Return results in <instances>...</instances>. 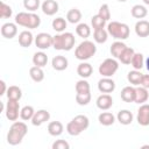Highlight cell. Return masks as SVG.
<instances>
[{
	"mask_svg": "<svg viewBox=\"0 0 149 149\" xmlns=\"http://www.w3.org/2000/svg\"><path fill=\"white\" fill-rule=\"evenodd\" d=\"M28 133V127L22 121H14L9 127L7 134V143L10 146H17L22 142L23 137Z\"/></svg>",
	"mask_w": 149,
	"mask_h": 149,
	"instance_id": "obj_1",
	"label": "cell"
},
{
	"mask_svg": "<svg viewBox=\"0 0 149 149\" xmlns=\"http://www.w3.org/2000/svg\"><path fill=\"white\" fill-rule=\"evenodd\" d=\"M15 23L28 29H35L41 24V17L34 12H20L15 15Z\"/></svg>",
	"mask_w": 149,
	"mask_h": 149,
	"instance_id": "obj_2",
	"label": "cell"
},
{
	"mask_svg": "<svg viewBox=\"0 0 149 149\" xmlns=\"http://www.w3.org/2000/svg\"><path fill=\"white\" fill-rule=\"evenodd\" d=\"M90 126V120L86 115L79 114L76 115L68 125H66V132L71 136H78L80 135L84 130H86Z\"/></svg>",
	"mask_w": 149,
	"mask_h": 149,
	"instance_id": "obj_3",
	"label": "cell"
},
{
	"mask_svg": "<svg viewBox=\"0 0 149 149\" xmlns=\"http://www.w3.org/2000/svg\"><path fill=\"white\" fill-rule=\"evenodd\" d=\"M76 43V38L74 35L72 33L65 31V33H59L57 35L54 36L52 40V47L56 50H65V51H70Z\"/></svg>",
	"mask_w": 149,
	"mask_h": 149,
	"instance_id": "obj_4",
	"label": "cell"
},
{
	"mask_svg": "<svg viewBox=\"0 0 149 149\" xmlns=\"http://www.w3.org/2000/svg\"><path fill=\"white\" fill-rule=\"evenodd\" d=\"M97 52V47L92 41L88 40H84L83 42L79 43V45L74 50V56L79 61H87L90 58H92Z\"/></svg>",
	"mask_w": 149,
	"mask_h": 149,
	"instance_id": "obj_5",
	"label": "cell"
},
{
	"mask_svg": "<svg viewBox=\"0 0 149 149\" xmlns=\"http://www.w3.org/2000/svg\"><path fill=\"white\" fill-rule=\"evenodd\" d=\"M107 31H108V35H111L113 38L119 40V41L127 40L129 37V33H130L128 24L118 22V21L109 22L107 24Z\"/></svg>",
	"mask_w": 149,
	"mask_h": 149,
	"instance_id": "obj_6",
	"label": "cell"
},
{
	"mask_svg": "<svg viewBox=\"0 0 149 149\" xmlns=\"http://www.w3.org/2000/svg\"><path fill=\"white\" fill-rule=\"evenodd\" d=\"M119 69V63L115 58H106L99 65V73L102 77H112Z\"/></svg>",
	"mask_w": 149,
	"mask_h": 149,
	"instance_id": "obj_7",
	"label": "cell"
},
{
	"mask_svg": "<svg viewBox=\"0 0 149 149\" xmlns=\"http://www.w3.org/2000/svg\"><path fill=\"white\" fill-rule=\"evenodd\" d=\"M20 105H19V101L17 100H12V99H8L7 104H6V107H5V114H6V118L9 120V121H16L19 115H20Z\"/></svg>",
	"mask_w": 149,
	"mask_h": 149,
	"instance_id": "obj_8",
	"label": "cell"
},
{
	"mask_svg": "<svg viewBox=\"0 0 149 149\" xmlns=\"http://www.w3.org/2000/svg\"><path fill=\"white\" fill-rule=\"evenodd\" d=\"M52 40L54 36H51L48 33H40L35 37V45L41 50H47L50 47H52Z\"/></svg>",
	"mask_w": 149,
	"mask_h": 149,
	"instance_id": "obj_9",
	"label": "cell"
},
{
	"mask_svg": "<svg viewBox=\"0 0 149 149\" xmlns=\"http://www.w3.org/2000/svg\"><path fill=\"white\" fill-rule=\"evenodd\" d=\"M136 120L140 126H149V104H142L137 109Z\"/></svg>",
	"mask_w": 149,
	"mask_h": 149,
	"instance_id": "obj_10",
	"label": "cell"
},
{
	"mask_svg": "<svg viewBox=\"0 0 149 149\" xmlns=\"http://www.w3.org/2000/svg\"><path fill=\"white\" fill-rule=\"evenodd\" d=\"M98 90L101 93H112L115 90V83L111 77H102L98 81Z\"/></svg>",
	"mask_w": 149,
	"mask_h": 149,
	"instance_id": "obj_11",
	"label": "cell"
},
{
	"mask_svg": "<svg viewBox=\"0 0 149 149\" xmlns=\"http://www.w3.org/2000/svg\"><path fill=\"white\" fill-rule=\"evenodd\" d=\"M97 107L101 111H107L113 106V99L109 93H102L97 98Z\"/></svg>",
	"mask_w": 149,
	"mask_h": 149,
	"instance_id": "obj_12",
	"label": "cell"
},
{
	"mask_svg": "<svg viewBox=\"0 0 149 149\" xmlns=\"http://www.w3.org/2000/svg\"><path fill=\"white\" fill-rule=\"evenodd\" d=\"M58 8H59V7H58V2L55 1V0H45V1H43L42 5H41L42 12H43L45 15H48V16L55 15V14L58 12Z\"/></svg>",
	"mask_w": 149,
	"mask_h": 149,
	"instance_id": "obj_13",
	"label": "cell"
},
{
	"mask_svg": "<svg viewBox=\"0 0 149 149\" xmlns=\"http://www.w3.org/2000/svg\"><path fill=\"white\" fill-rule=\"evenodd\" d=\"M17 34V27L16 23L13 22H6L1 26V35L5 38H13Z\"/></svg>",
	"mask_w": 149,
	"mask_h": 149,
	"instance_id": "obj_14",
	"label": "cell"
},
{
	"mask_svg": "<svg viewBox=\"0 0 149 149\" xmlns=\"http://www.w3.org/2000/svg\"><path fill=\"white\" fill-rule=\"evenodd\" d=\"M49 119H50V113L47 109H38L37 112H35L31 119V123L34 126H41L44 122L49 121Z\"/></svg>",
	"mask_w": 149,
	"mask_h": 149,
	"instance_id": "obj_15",
	"label": "cell"
},
{
	"mask_svg": "<svg viewBox=\"0 0 149 149\" xmlns=\"http://www.w3.org/2000/svg\"><path fill=\"white\" fill-rule=\"evenodd\" d=\"M135 34L139 37H147L149 36V22L146 20H139L135 23Z\"/></svg>",
	"mask_w": 149,
	"mask_h": 149,
	"instance_id": "obj_16",
	"label": "cell"
},
{
	"mask_svg": "<svg viewBox=\"0 0 149 149\" xmlns=\"http://www.w3.org/2000/svg\"><path fill=\"white\" fill-rule=\"evenodd\" d=\"M68 64H69L68 58L64 57V56H62V55L55 56L52 58V61H51V65H52V68L56 71H63V70H65L68 68Z\"/></svg>",
	"mask_w": 149,
	"mask_h": 149,
	"instance_id": "obj_17",
	"label": "cell"
},
{
	"mask_svg": "<svg viewBox=\"0 0 149 149\" xmlns=\"http://www.w3.org/2000/svg\"><path fill=\"white\" fill-rule=\"evenodd\" d=\"M135 93H136V87L133 86H126L121 90L120 97L125 102H134L135 100Z\"/></svg>",
	"mask_w": 149,
	"mask_h": 149,
	"instance_id": "obj_18",
	"label": "cell"
},
{
	"mask_svg": "<svg viewBox=\"0 0 149 149\" xmlns=\"http://www.w3.org/2000/svg\"><path fill=\"white\" fill-rule=\"evenodd\" d=\"M34 41V36L31 34V31L29 30H23L19 34V44L23 48H28L31 45Z\"/></svg>",
	"mask_w": 149,
	"mask_h": 149,
	"instance_id": "obj_19",
	"label": "cell"
},
{
	"mask_svg": "<svg viewBox=\"0 0 149 149\" xmlns=\"http://www.w3.org/2000/svg\"><path fill=\"white\" fill-rule=\"evenodd\" d=\"M77 73L79 77L86 79L88 78L92 73H93V68L90 63H86V62H81L78 66H77Z\"/></svg>",
	"mask_w": 149,
	"mask_h": 149,
	"instance_id": "obj_20",
	"label": "cell"
},
{
	"mask_svg": "<svg viewBox=\"0 0 149 149\" xmlns=\"http://www.w3.org/2000/svg\"><path fill=\"white\" fill-rule=\"evenodd\" d=\"M133 113L128 109H121L118 112V115H116V119L118 121L123 125V126H127V125H130L133 122Z\"/></svg>",
	"mask_w": 149,
	"mask_h": 149,
	"instance_id": "obj_21",
	"label": "cell"
},
{
	"mask_svg": "<svg viewBox=\"0 0 149 149\" xmlns=\"http://www.w3.org/2000/svg\"><path fill=\"white\" fill-rule=\"evenodd\" d=\"M149 98V92H148V88L143 87V86H139L136 87V93H135V100L134 102L139 104V105H142L144 104Z\"/></svg>",
	"mask_w": 149,
	"mask_h": 149,
	"instance_id": "obj_22",
	"label": "cell"
},
{
	"mask_svg": "<svg viewBox=\"0 0 149 149\" xmlns=\"http://www.w3.org/2000/svg\"><path fill=\"white\" fill-rule=\"evenodd\" d=\"M64 130L63 123L61 121H51L48 125V133L51 136H59Z\"/></svg>",
	"mask_w": 149,
	"mask_h": 149,
	"instance_id": "obj_23",
	"label": "cell"
},
{
	"mask_svg": "<svg viewBox=\"0 0 149 149\" xmlns=\"http://www.w3.org/2000/svg\"><path fill=\"white\" fill-rule=\"evenodd\" d=\"M29 76L35 83H41L44 79V71L42 70V68L34 65L29 70Z\"/></svg>",
	"mask_w": 149,
	"mask_h": 149,
	"instance_id": "obj_24",
	"label": "cell"
},
{
	"mask_svg": "<svg viewBox=\"0 0 149 149\" xmlns=\"http://www.w3.org/2000/svg\"><path fill=\"white\" fill-rule=\"evenodd\" d=\"M130 13H132V16L135 19H143L148 15V9L143 5H134L132 7Z\"/></svg>",
	"mask_w": 149,
	"mask_h": 149,
	"instance_id": "obj_25",
	"label": "cell"
},
{
	"mask_svg": "<svg viewBox=\"0 0 149 149\" xmlns=\"http://www.w3.org/2000/svg\"><path fill=\"white\" fill-rule=\"evenodd\" d=\"M126 48H127V45H126L122 41H119V40H118V41H115L114 43H112L109 51H111V55H112L114 58H119L120 54H121Z\"/></svg>",
	"mask_w": 149,
	"mask_h": 149,
	"instance_id": "obj_26",
	"label": "cell"
},
{
	"mask_svg": "<svg viewBox=\"0 0 149 149\" xmlns=\"http://www.w3.org/2000/svg\"><path fill=\"white\" fill-rule=\"evenodd\" d=\"M134 54H135L134 49H133V48L127 47V48H126V49L120 54V56H119V58H118V59H119L122 64L128 65V64H130V62H132V58H133Z\"/></svg>",
	"mask_w": 149,
	"mask_h": 149,
	"instance_id": "obj_27",
	"label": "cell"
},
{
	"mask_svg": "<svg viewBox=\"0 0 149 149\" xmlns=\"http://www.w3.org/2000/svg\"><path fill=\"white\" fill-rule=\"evenodd\" d=\"M33 63L36 66L44 68L47 65V63H48V56H47V54H44L43 51L35 52L34 56H33Z\"/></svg>",
	"mask_w": 149,
	"mask_h": 149,
	"instance_id": "obj_28",
	"label": "cell"
},
{
	"mask_svg": "<svg viewBox=\"0 0 149 149\" xmlns=\"http://www.w3.org/2000/svg\"><path fill=\"white\" fill-rule=\"evenodd\" d=\"M98 121L102 126H112L115 122V116L111 112H102L99 114Z\"/></svg>",
	"mask_w": 149,
	"mask_h": 149,
	"instance_id": "obj_29",
	"label": "cell"
},
{
	"mask_svg": "<svg viewBox=\"0 0 149 149\" xmlns=\"http://www.w3.org/2000/svg\"><path fill=\"white\" fill-rule=\"evenodd\" d=\"M6 95H7V99H12V100H17L19 101L21 99V97H22V91H21V88L19 86L12 85V86L8 87Z\"/></svg>",
	"mask_w": 149,
	"mask_h": 149,
	"instance_id": "obj_30",
	"label": "cell"
},
{
	"mask_svg": "<svg viewBox=\"0 0 149 149\" xmlns=\"http://www.w3.org/2000/svg\"><path fill=\"white\" fill-rule=\"evenodd\" d=\"M66 20L73 24L79 23V21L81 20V12L78 8H71L66 14Z\"/></svg>",
	"mask_w": 149,
	"mask_h": 149,
	"instance_id": "obj_31",
	"label": "cell"
},
{
	"mask_svg": "<svg viewBox=\"0 0 149 149\" xmlns=\"http://www.w3.org/2000/svg\"><path fill=\"white\" fill-rule=\"evenodd\" d=\"M142 77H143V73H141L140 70H135V69L133 71H129L128 74H127L128 81L133 85H140L141 80H142Z\"/></svg>",
	"mask_w": 149,
	"mask_h": 149,
	"instance_id": "obj_32",
	"label": "cell"
},
{
	"mask_svg": "<svg viewBox=\"0 0 149 149\" xmlns=\"http://www.w3.org/2000/svg\"><path fill=\"white\" fill-rule=\"evenodd\" d=\"M76 33L79 37H83L84 40H86L91 35V28L87 23H78L76 27Z\"/></svg>",
	"mask_w": 149,
	"mask_h": 149,
	"instance_id": "obj_33",
	"label": "cell"
},
{
	"mask_svg": "<svg viewBox=\"0 0 149 149\" xmlns=\"http://www.w3.org/2000/svg\"><path fill=\"white\" fill-rule=\"evenodd\" d=\"M93 38L97 43L99 44H102L107 41L108 38V31L105 30L104 28H100V29H94V33H93Z\"/></svg>",
	"mask_w": 149,
	"mask_h": 149,
	"instance_id": "obj_34",
	"label": "cell"
},
{
	"mask_svg": "<svg viewBox=\"0 0 149 149\" xmlns=\"http://www.w3.org/2000/svg\"><path fill=\"white\" fill-rule=\"evenodd\" d=\"M51 26H52V29H54L55 31H57V33H63V31L65 30L68 23H66V20H65V19H63V17H56V19L52 20Z\"/></svg>",
	"mask_w": 149,
	"mask_h": 149,
	"instance_id": "obj_35",
	"label": "cell"
},
{
	"mask_svg": "<svg viewBox=\"0 0 149 149\" xmlns=\"http://www.w3.org/2000/svg\"><path fill=\"white\" fill-rule=\"evenodd\" d=\"M35 114V109L33 106H24L21 108L20 111V118L23 120V121H28V120H31L33 116Z\"/></svg>",
	"mask_w": 149,
	"mask_h": 149,
	"instance_id": "obj_36",
	"label": "cell"
},
{
	"mask_svg": "<svg viewBox=\"0 0 149 149\" xmlns=\"http://www.w3.org/2000/svg\"><path fill=\"white\" fill-rule=\"evenodd\" d=\"M132 66L135 69V70H141L144 65V58H143V55L140 54V52H135L133 58H132V62H130Z\"/></svg>",
	"mask_w": 149,
	"mask_h": 149,
	"instance_id": "obj_37",
	"label": "cell"
},
{
	"mask_svg": "<svg viewBox=\"0 0 149 149\" xmlns=\"http://www.w3.org/2000/svg\"><path fill=\"white\" fill-rule=\"evenodd\" d=\"M76 92L77 93H87L90 92V84L86 79H80L76 83Z\"/></svg>",
	"mask_w": 149,
	"mask_h": 149,
	"instance_id": "obj_38",
	"label": "cell"
},
{
	"mask_svg": "<svg viewBox=\"0 0 149 149\" xmlns=\"http://www.w3.org/2000/svg\"><path fill=\"white\" fill-rule=\"evenodd\" d=\"M106 20H104L99 14L94 15L91 17V24L93 27V29H100V28H105V24H106Z\"/></svg>",
	"mask_w": 149,
	"mask_h": 149,
	"instance_id": "obj_39",
	"label": "cell"
},
{
	"mask_svg": "<svg viewBox=\"0 0 149 149\" xmlns=\"http://www.w3.org/2000/svg\"><path fill=\"white\" fill-rule=\"evenodd\" d=\"M76 101L80 106H86L91 101V93H77L76 94Z\"/></svg>",
	"mask_w": 149,
	"mask_h": 149,
	"instance_id": "obj_40",
	"label": "cell"
},
{
	"mask_svg": "<svg viewBox=\"0 0 149 149\" xmlns=\"http://www.w3.org/2000/svg\"><path fill=\"white\" fill-rule=\"evenodd\" d=\"M40 6H41L40 0H23V7L28 12H35L38 9Z\"/></svg>",
	"mask_w": 149,
	"mask_h": 149,
	"instance_id": "obj_41",
	"label": "cell"
},
{
	"mask_svg": "<svg viewBox=\"0 0 149 149\" xmlns=\"http://www.w3.org/2000/svg\"><path fill=\"white\" fill-rule=\"evenodd\" d=\"M13 14V9L9 5H7L6 2L1 1L0 3V16L2 19H7V17H10Z\"/></svg>",
	"mask_w": 149,
	"mask_h": 149,
	"instance_id": "obj_42",
	"label": "cell"
},
{
	"mask_svg": "<svg viewBox=\"0 0 149 149\" xmlns=\"http://www.w3.org/2000/svg\"><path fill=\"white\" fill-rule=\"evenodd\" d=\"M104 20H106V21H108L109 19H111V10H109V6L107 5V3H104V5H101L100 6V8H99V13H98Z\"/></svg>",
	"mask_w": 149,
	"mask_h": 149,
	"instance_id": "obj_43",
	"label": "cell"
},
{
	"mask_svg": "<svg viewBox=\"0 0 149 149\" xmlns=\"http://www.w3.org/2000/svg\"><path fill=\"white\" fill-rule=\"evenodd\" d=\"M70 144L65 140H57L52 143V149H69Z\"/></svg>",
	"mask_w": 149,
	"mask_h": 149,
	"instance_id": "obj_44",
	"label": "cell"
},
{
	"mask_svg": "<svg viewBox=\"0 0 149 149\" xmlns=\"http://www.w3.org/2000/svg\"><path fill=\"white\" fill-rule=\"evenodd\" d=\"M140 85L143 86V87H146V88H149V74H143Z\"/></svg>",
	"mask_w": 149,
	"mask_h": 149,
	"instance_id": "obj_45",
	"label": "cell"
},
{
	"mask_svg": "<svg viewBox=\"0 0 149 149\" xmlns=\"http://www.w3.org/2000/svg\"><path fill=\"white\" fill-rule=\"evenodd\" d=\"M0 86H1V90H0V95H3L7 93V86H6V83L3 80H0Z\"/></svg>",
	"mask_w": 149,
	"mask_h": 149,
	"instance_id": "obj_46",
	"label": "cell"
},
{
	"mask_svg": "<svg viewBox=\"0 0 149 149\" xmlns=\"http://www.w3.org/2000/svg\"><path fill=\"white\" fill-rule=\"evenodd\" d=\"M144 65H146V68H147V70L149 71V57L146 59V62H144Z\"/></svg>",
	"mask_w": 149,
	"mask_h": 149,
	"instance_id": "obj_47",
	"label": "cell"
},
{
	"mask_svg": "<svg viewBox=\"0 0 149 149\" xmlns=\"http://www.w3.org/2000/svg\"><path fill=\"white\" fill-rule=\"evenodd\" d=\"M142 1H143L146 5H148V6H149V0H142Z\"/></svg>",
	"mask_w": 149,
	"mask_h": 149,
	"instance_id": "obj_48",
	"label": "cell"
},
{
	"mask_svg": "<svg viewBox=\"0 0 149 149\" xmlns=\"http://www.w3.org/2000/svg\"><path fill=\"white\" fill-rule=\"evenodd\" d=\"M144 148H149V144H147V146H142V149H144Z\"/></svg>",
	"mask_w": 149,
	"mask_h": 149,
	"instance_id": "obj_49",
	"label": "cell"
},
{
	"mask_svg": "<svg viewBox=\"0 0 149 149\" xmlns=\"http://www.w3.org/2000/svg\"><path fill=\"white\" fill-rule=\"evenodd\" d=\"M118 1H119V2H126L127 0H118Z\"/></svg>",
	"mask_w": 149,
	"mask_h": 149,
	"instance_id": "obj_50",
	"label": "cell"
}]
</instances>
